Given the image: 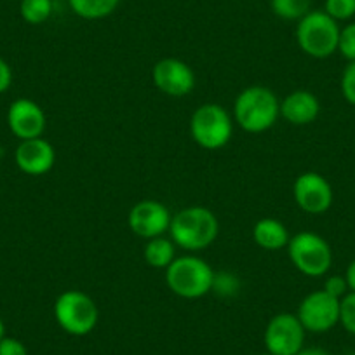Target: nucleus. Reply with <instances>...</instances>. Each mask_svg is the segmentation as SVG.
Masks as SVG:
<instances>
[{"label":"nucleus","mask_w":355,"mask_h":355,"mask_svg":"<svg viewBox=\"0 0 355 355\" xmlns=\"http://www.w3.org/2000/svg\"><path fill=\"white\" fill-rule=\"evenodd\" d=\"M312 0H270V9L275 16L286 21H300L312 9Z\"/></svg>","instance_id":"6ab92c4d"},{"label":"nucleus","mask_w":355,"mask_h":355,"mask_svg":"<svg viewBox=\"0 0 355 355\" xmlns=\"http://www.w3.org/2000/svg\"><path fill=\"white\" fill-rule=\"evenodd\" d=\"M19 15L28 25H42L53 15V0H21Z\"/></svg>","instance_id":"aec40b11"},{"label":"nucleus","mask_w":355,"mask_h":355,"mask_svg":"<svg viewBox=\"0 0 355 355\" xmlns=\"http://www.w3.org/2000/svg\"><path fill=\"white\" fill-rule=\"evenodd\" d=\"M171 218H173V214L162 202L146 199L139 200L131 207L128 223L132 234L145 239V241H150V239L160 237L166 232H169Z\"/></svg>","instance_id":"f8f14e48"},{"label":"nucleus","mask_w":355,"mask_h":355,"mask_svg":"<svg viewBox=\"0 0 355 355\" xmlns=\"http://www.w3.org/2000/svg\"><path fill=\"white\" fill-rule=\"evenodd\" d=\"M296 206L309 214H322L331 209L334 200V192L327 178L315 171H309L296 178L293 185Z\"/></svg>","instance_id":"9d476101"},{"label":"nucleus","mask_w":355,"mask_h":355,"mask_svg":"<svg viewBox=\"0 0 355 355\" xmlns=\"http://www.w3.org/2000/svg\"><path fill=\"white\" fill-rule=\"evenodd\" d=\"M288 254L296 270L306 277H322L333 265L329 242L315 232H298L289 239Z\"/></svg>","instance_id":"0eeeda50"},{"label":"nucleus","mask_w":355,"mask_h":355,"mask_svg":"<svg viewBox=\"0 0 355 355\" xmlns=\"http://www.w3.org/2000/svg\"><path fill=\"white\" fill-rule=\"evenodd\" d=\"M6 336V326H4V320L0 319V340Z\"/></svg>","instance_id":"c756f323"},{"label":"nucleus","mask_w":355,"mask_h":355,"mask_svg":"<svg viewBox=\"0 0 355 355\" xmlns=\"http://www.w3.org/2000/svg\"><path fill=\"white\" fill-rule=\"evenodd\" d=\"M216 274L206 259L196 254L176 256L166 268V284L180 298L199 300L213 291Z\"/></svg>","instance_id":"7ed1b4c3"},{"label":"nucleus","mask_w":355,"mask_h":355,"mask_svg":"<svg viewBox=\"0 0 355 355\" xmlns=\"http://www.w3.org/2000/svg\"><path fill=\"white\" fill-rule=\"evenodd\" d=\"M143 258L146 265L159 270H166L167 266L176 259V244L173 239H167L164 235L146 241L143 249Z\"/></svg>","instance_id":"f3484780"},{"label":"nucleus","mask_w":355,"mask_h":355,"mask_svg":"<svg viewBox=\"0 0 355 355\" xmlns=\"http://www.w3.org/2000/svg\"><path fill=\"white\" fill-rule=\"evenodd\" d=\"M252 239L256 245L265 251H281L288 248L291 235L282 221L275 218H261L252 227Z\"/></svg>","instance_id":"dca6fc26"},{"label":"nucleus","mask_w":355,"mask_h":355,"mask_svg":"<svg viewBox=\"0 0 355 355\" xmlns=\"http://www.w3.org/2000/svg\"><path fill=\"white\" fill-rule=\"evenodd\" d=\"M0 355H28V350L18 338L4 336L0 340Z\"/></svg>","instance_id":"a878e982"},{"label":"nucleus","mask_w":355,"mask_h":355,"mask_svg":"<svg viewBox=\"0 0 355 355\" xmlns=\"http://www.w3.org/2000/svg\"><path fill=\"white\" fill-rule=\"evenodd\" d=\"M320 114V101L312 91L296 89L281 101V117L293 125H309Z\"/></svg>","instance_id":"2eb2a0df"},{"label":"nucleus","mask_w":355,"mask_h":355,"mask_svg":"<svg viewBox=\"0 0 355 355\" xmlns=\"http://www.w3.org/2000/svg\"><path fill=\"white\" fill-rule=\"evenodd\" d=\"M281 117V101L272 89L251 85L239 93L234 103V121L251 135H259L275 125Z\"/></svg>","instance_id":"f03ea898"},{"label":"nucleus","mask_w":355,"mask_h":355,"mask_svg":"<svg viewBox=\"0 0 355 355\" xmlns=\"http://www.w3.org/2000/svg\"><path fill=\"white\" fill-rule=\"evenodd\" d=\"M340 87L345 100H347L352 107H355V61H350V63L345 67L343 73H341Z\"/></svg>","instance_id":"b1692460"},{"label":"nucleus","mask_w":355,"mask_h":355,"mask_svg":"<svg viewBox=\"0 0 355 355\" xmlns=\"http://www.w3.org/2000/svg\"><path fill=\"white\" fill-rule=\"evenodd\" d=\"M296 355H331V354L320 347H303Z\"/></svg>","instance_id":"c85d7f7f"},{"label":"nucleus","mask_w":355,"mask_h":355,"mask_svg":"<svg viewBox=\"0 0 355 355\" xmlns=\"http://www.w3.org/2000/svg\"><path fill=\"white\" fill-rule=\"evenodd\" d=\"M71 11L82 19L108 18L119 8L121 0H68Z\"/></svg>","instance_id":"a211bd4d"},{"label":"nucleus","mask_w":355,"mask_h":355,"mask_svg":"<svg viewBox=\"0 0 355 355\" xmlns=\"http://www.w3.org/2000/svg\"><path fill=\"white\" fill-rule=\"evenodd\" d=\"M54 319L67 334L87 336L98 326L100 310L87 293L68 289L54 302Z\"/></svg>","instance_id":"39448f33"},{"label":"nucleus","mask_w":355,"mask_h":355,"mask_svg":"<svg viewBox=\"0 0 355 355\" xmlns=\"http://www.w3.org/2000/svg\"><path fill=\"white\" fill-rule=\"evenodd\" d=\"M47 119L42 107L28 98L12 101L8 110V125L18 139L40 138L46 131Z\"/></svg>","instance_id":"ddd939ff"},{"label":"nucleus","mask_w":355,"mask_h":355,"mask_svg":"<svg viewBox=\"0 0 355 355\" xmlns=\"http://www.w3.org/2000/svg\"><path fill=\"white\" fill-rule=\"evenodd\" d=\"M16 166L28 176H42L54 167L56 150L47 139L40 138L25 139L18 145L15 153Z\"/></svg>","instance_id":"4468645a"},{"label":"nucleus","mask_w":355,"mask_h":355,"mask_svg":"<svg viewBox=\"0 0 355 355\" xmlns=\"http://www.w3.org/2000/svg\"><path fill=\"white\" fill-rule=\"evenodd\" d=\"M305 327L296 313L282 312L272 317L265 327L263 341L268 354L296 355L305 347Z\"/></svg>","instance_id":"6e6552de"},{"label":"nucleus","mask_w":355,"mask_h":355,"mask_svg":"<svg viewBox=\"0 0 355 355\" xmlns=\"http://www.w3.org/2000/svg\"><path fill=\"white\" fill-rule=\"evenodd\" d=\"M232 135L234 121L221 105H200L190 117V136L200 148L221 150L230 143Z\"/></svg>","instance_id":"423d86ee"},{"label":"nucleus","mask_w":355,"mask_h":355,"mask_svg":"<svg viewBox=\"0 0 355 355\" xmlns=\"http://www.w3.org/2000/svg\"><path fill=\"white\" fill-rule=\"evenodd\" d=\"M340 324L348 334L355 336V293H348L340 300Z\"/></svg>","instance_id":"4be33fe9"},{"label":"nucleus","mask_w":355,"mask_h":355,"mask_svg":"<svg viewBox=\"0 0 355 355\" xmlns=\"http://www.w3.org/2000/svg\"><path fill=\"white\" fill-rule=\"evenodd\" d=\"M334 21H350L355 16V0H326L324 9Z\"/></svg>","instance_id":"412c9836"},{"label":"nucleus","mask_w":355,"mask_h":355,"mask_svg":"<svg viewBox=\"0 0 355 355\" xmlns=\"http://www.w3.org/2000/svg\"><path fill=\"white\" fill-rule=\"evenodd\" d=\"M345 279H347V284L350 293H355V259H352L347 266V272H345Z\"/></svg>","instance_id":"cd10ccee"},{"label":"nucleus","mask_w":355,"mask_h":355,"mask_svg":"<svg viewBox=\"0 0 355 355\" xmlns=\"http://www.w3.org/2000/svg\"><path fill=\"white\" fill-rule=\"evenodd\" d=\"M322 289L327 293V295L334 296V298L338 300H341L345 295L350 293L345 275H329V277H326Z\"/></svg>","instance_id":"393cba45"},{"label":"nucleus","mask_w":355,"mask_h":355,"mask_svg":"<svg viewBox=\"0 0 355 355\" xmlns=\"http://www.w3.org/2000/svg\"><path fill=\"white\" fill-rule=\"evenodd\" d=\"M296 317L309 333H327L340 324V300L324 289L313 291L302 300Z\"/></svg>","instance_id":"1a4fd4ad"},{"label":"nucleus","mask_w":355,"mask_h":355,"mask_svg":"<svg viewBox=\"0 0 355 355\" xmlns=\"http://www.w3.org/2000/svg\"><path fill=\"white\" fill-rule=\"evenodd\" d=\"M0 159H2V150H0Z\"/></svg>","instance_id":"2f4dec72"},{"label":"nucleus","mask_w":355,"mask_h":355,"mask_svg":"<svg viewBox=\"0 0 355 355\" xmlns=\"http://www.w3.org/2000/svg\"><path fill=\"white\" fill-rule=\"evenodd\" d=\"M338 53L350 63L355 61V21L348 23L340 30L338 39Z\"/></svg>","instance_id":"5701e85b"},{"label":"nucleus","mask_w":355,"mask_h":355,"mask_svg":"<svg viewBox=\"0 0 355 355\" xmlns=\"http://www.w3.org/2000/svg\"><path fill=\"white\" fill-rule=\"evenodd\" d=\"M340 25L324 11H310L296 26V44L306 56L326 60L338 53Z\"/></svg>","instance_id":"20e7f679"},{"label":"nucleus","mask_w":355,"mask_h":355,"mask_svg":"<svg viewBox=\"0 0 355 355\" xmlns=\"http://www.w3.org/2000/svg\"><path fill=\"white\" fill-rule=\"evenodd\" d=\"M12 84V70L6 60L0 58V94H4Z\"/></svg>","instance_id":"bb28decb"},{"label":"nucleus","mask_w":355,"mask_h":355,"mask_svg":"<svg viewBox=\"0 0 355 355\" xmlns=\"http://www.w3.org/2000/svg\"><path fill=\"white\" fill-rule=\"evenodd\" d=\"M169 234L176 248L199 252L216 241L220 235V221L207 207L189 206L173 214Z\"/></svg>","instance_id":"f257e3e1"},{"label":"nucleus","mask_w":355,"mask_h":355,"mask_svg":"<svg viewBox=\"0 0 355 355\" xmlns=\"http://www.w3.org/2000/svg\"><path fill=\"white\" fill-rule=\"evenodd\" d=\"M256 355H272V354H268V352H263V354H256Z\"/></svg>","instance_id":"7c9ffc66"},{"label":"nucleus","mask_w":355,"mask_h":355,"mask_svg":"<svg viewBox=\"0 0 355 355\" xmlns=\"http://www.w3.org/2000/svg\"><path fill=\"white\" fill-rule=\"evenodd\" d=\"M152 78L160 93L169 98H185L196 87V73L192 67L178 58H164L157 61Z\"/></svg>","instance_id":"9b49d317"}]
</instances>
